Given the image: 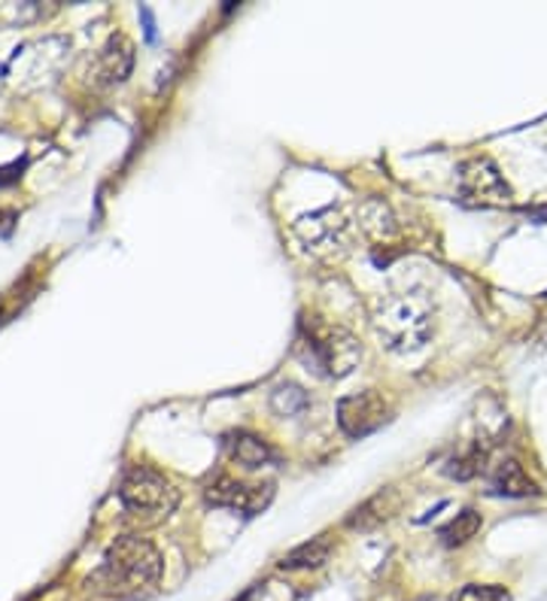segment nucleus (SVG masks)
Returning <instances> with one entry per match:
<instances>
[{
    "label": "nucleus",
    "mask_w": 547,
    "mask_h": 601,
    "mask_svg": "<svg viewBox=\"0 0 547 601\" xmlns=\"http://www.w3.org/2000/svg\"><path fill=\"white\" fill-rule=\"evenodd\" d=\"M372 323L386 347L402 356L419 353L435 335V300L429 292H389L374 300Z\"/></svg>",
    "instance_id": "f257e3e1"
},
{
    "label": "nucleus",
    "mask_w": 547,
    "mask_h": 601,
    "mask_svg": "<svg viewBox=\"0 0 547 601\" xmlns=\"http://www.w3.org/2000/svg\"><path fill=\"white\" fill-rule=\"evenodd\" d=\"M164 574V559L159 547L138 534H122L107 547L104 566L94 578L107 592H143L152 590Z\"/></svg>",
    "instance_id": "f03ea898"
},
{
    "label": "nucleus",
    "mask_w": 547,
    "mask_h": 601,
    "mask_svg": "<svg viewBox=\"0 0 547 601\" xmlns=\"http://www.w3.org/2000/svg\"><path fill=\"white\" fill-rule=\"evenodd\" d=\"M298 344L304 349L307 365L328 380L350 377L362 359V344L338 323H328L320 316H307L298 325Z\"/></svg>",
    "instance_id": "7ed1b4c3"
},
{
    "label": "nucleus",
    "mask_w": 547,
    "mask_h": 601,
    "mask_svg": "<svg viewBox=\"0 0 547 601\" xmlns=\"http://www.w3.org/2000/svg\"><path fill=\"white\" fill-rule=\"evenodd\" d=\"M119 501H122V508L138 513V517L164 520L180 505V489L159 468L131 465L129 471L122 475V483H119Z\"/></svg>",
    "instance_id": "20e7f679"
},
{
    "label": "nucleus",
    "mask_w": 547,
    "mask_h": 601,
    "mask_svg": "<svg viewBox=\"0 0 547 601\" xmlns=\"http://www.w3.org/2000/svg\"><path fill=\"white\" fill-rule=\"evenodd\" d=\"M292 232L302 241L307 253L320 258H341L350 253L356 237V222L344 207H323L314 213H304L292 222Z\"/></svg>",
    "instance_id": "39448f33"
},
{
    "label": "nucleus",
    "mask_w": 547,
    "mask_h": 601,
    "mask_svg": "<svg viewBox=\"0 0 547 601\" xmlns=\"http://www.w3.org/2000/svg\"><path fill=\"white\" fill-rule=\"evenodd\" d=\"M459 195L475 207H508L514 192L489 155H475L459 164Z\"/></svg>",
    "instance_id": "423d86ee"
},
{
    "label": "nucleus",
    "mask_w": 547,
    "mask_h": 601,
    "mask_svg": "<svg viewBox=\"0 0 547 601\" xmlns=\"http://www.w3.org/2000/svg\"><path fill=\"white\" fill-rule=\"evenodd\" d=\"M204 498L213 508L237 510V513H246V517H256L271 505L274 483H246V480H234V477H216L207 486Z\"/></svg>",
    "instance_id": "0eeeda50"
},
{
    "label": "nucleus",
    "mask_w": 547,
    "mask_h": 601,
    "mask_svg": "<svg viewBox=\"0 0 547 601\" xmlns=\"http://www.w3.org/2000/svg\"><path fill=\"white\" fill-rule=\"evenodd\" d=\"M386 419H389V405L384 395L374 389L347 395L338 401V426L350 438H368Z\"/></svg>",
    "instance_id": "6e6552de"
},
{
    "label": "nucleus",
    "mask_w": 547,
    "mask_h": 601,
    "mask_svg": "<svg viewBox=\"0 0 547 601\" xmlns=\"http://www.w3.org/2000/svg\"><path fill=\"white\" fill-rule=\"evenodd\" d=\"M131 68H134V47L125 34H113L104 47L98 49L92 68H89V80L98 89H113L129 80Z\"/></svg>",
    "instance_id": "1a4fd4ad"
},
{
    "label": "nucleus",
    "mask_w": 547,
    "mask_h": 601,
    "mask_svg": "<svg viewBox=\"0 0 547 601\" xmlns=\"http://www.w3.org/2000/svg\"><path fill=\"white\" fill-rule=\"evenodd\" d=\"M356 228L377 246H389L402 237V222L384 197L362 201V207L356 210Z\"/></svg>",
    "instance_id": "9d476101"
},
{
    "label": "nucleus",
    "mask_w": 547,
    "mask_h": 601,
    "mask_svg": "<svg viewBox=\"0 0 547 601\" xmlns=\"http://www.w3.org/2000/svg\"><path fill=\"white\" fill-rule=\"evenodd\" d=\"M489 486H493L496 496L505 498H529L541 492L536 480L526 475V468L517 459H502L493 477H489Z\"/></svg>",
    "instance_id": "9b49d317"
},
{
    "label": "nucleus",
    "mask_w": 547,
    "mask_h": 601,
    "mask_svg": "<svg viewBox=\"0 0 547 601\" xmlns=\"http://www.w3.org/2000/svg\"><path fill=\"white\" fill-rule=\"evenodd\" d=\"M225 450L232 456V462H237L246 471H256L262 465H269L274 459V452L265 440L253 435V431H232L225 438Z\"/></svg>",
    "instance_id": "f8f14e48"
},
{
    "label": "nucleus",
    "mask_w": 547,
    "mask_h": 601,
    "mask_svg": "<svg viewBox=\"0 0 547 601\" xmlns=\"http://www.w3.org/2000/svg\"><path fill=\"white\" fill-rule=\"evenodd\" d=\"M328 553H332V543L326 538H316V541H307L302 547H295L292 553H286L280 559V568L283 571H314V568L326 566Z\"/></svg>",
    "instance_id": "ddd939ff"
},
{
    "label": "nucleus",
    "mask_w": 547,
    "mask_h": 601,
    "mask_svg": "<svg viewBox=\"0 0 547 601\" xmlns=\"http://www.w3.org/2000/svg\"><path fill=\"white\" fill-rule=\"evenodd\" d=\"M480 526H484V520H480L478 510H463V513H456L454 520L444 526L442 532V541L447 543V547H463V543H468L475 534L480 532Z\"/></svg>",
    "instance_id": "4468645a"
},
{
    "label": "nucleus",
    "mask_w": 547,
    "mask_h": 601,
    "mask_svg": "<svg viewBox=\"0 0 547 601\" xmlns=\"http://www.w3.org/2000/svg\"><path fill=\"white\" fill-rule=\"evenodd\" d=\"M271 407L277 410L280 417H298L311 407V395L295 383H280L277 389L271 393Z\"/></svg>",
    "instance_id": "2eb2a0df"
},
{
    "label": "nucleus",
    "mask_w": 547,
    "mask_h": 601,
    "mask_svg": "<svg viewBox=\"0 0 547 601\" xmlns=\"http://www.w3.org/2000/svg\"><path fill=\"white\" fill-rule=\"evenodd\" d=\"M40 7L37 3H0V28H19L40 19Z\"/></svg>",
    "instance_id": "dca6fc26"
},
{
    "label": "nucleus",
    "mask_w": 547,
    "mask_h": 601,
    "mask_svg": "<svg viewBox=\"0 0 547 601\" xmlns=\"http://www.w3.org/2000/svg\"><path fill=\"white\" fill-rule=\"evenodd\" d=\"M450 601H508V590L499 583H466Z\"/></svg>",
    "instance_id": "f3484780"
},
{
    "label": "nucleus",
    "mask_w": 547,
    "mask_h": 601,
    "mask_svg": "<svg viewBox=\"0 0 547 601\" xmlns=\"http://www.w3.org/2000/svg\"><path fill=\"white\" fill-rule=\"evenodd\" d=\"M480 462H484V450H480V447H472V450L459 452V456L450 459V465H447V475L456 477V480H468V477L478 475Z\"/></svg>",
    "instance_id": "a211bd4d"
},
{
    "label": "nucleus",
    "mask_w": 547,
    "mask_h": 601,
    "mask_svg": "<svg viewBox=\"0 0 547 601\" xmlns=\"http://www.w3.org/2000/svg\"><path fill=\"white\" fill-rule=\"evenodd\" d=\"M12 228H16V213L0 210V237H10Z\"/></svg>",
    "instance_id": "6ab92c4d"
},
{
    "label": "nucleus",
    "mask_w": 547,
    "mask_h": 601,
    "mask_svg": "<svg viewBox=\"0 0 547 601\" xmlns=\"http://www.w3.org/2000/svg\"><path fill=\"white\" fill-rule=\"evenodd\" d=\"M140 16H143V24H146V40L155 43V22H152V12L146 7H140Z\"/></svg>",
    "instance_id": "aec40b11"
}]
</instances>
